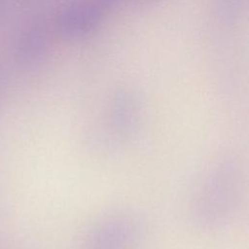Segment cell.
<instances>
[{
  "label": "cell",
  "instance_id": "cell-5",
  "mask_svg": "<svg viewBox=\"0 0 249 249\" xmlns=\"http://www.w3.org/2000/svg\"><path fill=\"white\" fill-rule=\"evenodd\" d=\"M121 0H98V2L102 5V7L106 10L109 8L114 7L116 4H118Z\"/></svg>",
  "mask_w": 249,
  "mask_h": 249
},
{
  "label": "cell",
  "instance_id": "cell-6",
  "mask_svg": "<svg viewBox=\"0 0 249 249\" xmlns=\"http://www.w3.org/2000/svg\"><path fill=\"white\" fill-rule=\"evenodd\" d=\"M136 4H139V5H148V4H152L158 0H134Z\"/></svg>",
  "mask_w": 249,
  "mask_h": 249
},
{
  "label": "cell",
  "instance_id": "cell-3",
  "mask_svg": "<svg viewBox=\"0 0 249 249\" xmlns=\"http://www.w3.org/2000/svg\"><path fill=\"white\" fill-rule=\"evenodd\" d=\"M137 236L133 219L126 216L108 218L88 235L84 249H129Z\"/></svg>",
  "mask_w": 249,
  "mask_h": 249
},
{
  "label": "cell",
  "instance_id": "cell-4",
  "mask_svg": "<svg viewBox=\"0 0 249 249\" xmlns=\"http://www.w3.org/2000/svg\"><path fill=\"white\" fill-rule=\"evenodd\" d=\"M240 6V0H217V16L226 20H232L236 15V11Z\"/></svg>",
  "mask_w": 249,
  "mask_h": 249
},
{
  "label": "cell",
  "instance_id": "cell-1",
  "mask_svg": "<svg viewBox=\"0 0 249 249\" xmlns=\"http://www.w3.org/2000/svg\"><path fill=\"white\" fill-rule=\"evenodd\" d=\"M238 179V169L232 160L217 164L209 172L195 206L198 223L212 225L225 220L235 204Z\"/></svg>",
  "mask_w": 249,
  "mask_h": 249
},
{
  "label": "cell",
  "instance_id": "cell-2",
  "mask_svg": "<svg viewBox=\"0 0 249 249\" xmlns=\"http://www.w3.org/2000/svg\"><path fill=\"white\" fill-rule=\"evenodd\" d=\"M103 12L104 8L97 0H72L58 15V31L70 40L87 37L99 26Z\"/></svg>",
  "mask_w": 249,
  "mask_h": 249
}]
</instances>
